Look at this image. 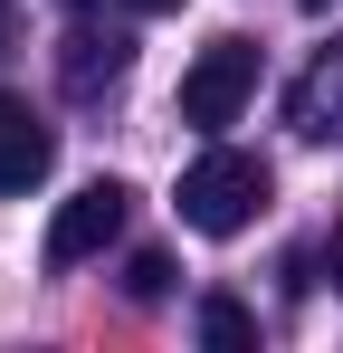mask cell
<instances>
[{"label":"cell","instance_id":"cell-1","mask_svg":"<svg viewBox=\"0 0 343 353\" xmlns=\"http://www.w3.org/2000/svg\"><path fill=\"white\" fill-rule=\"evenodd\" d=\"M267 191H277V181H267V163H258V153L210 143V153L181 172V191H172V201H181V220H191L200 239H238L258 210H267Z\"/></svg>","mask_w":343,"mask_h":353},{"label":"cell","instance_id":"cell-2","mask_svg":"<svg viewBox=\"0 0 343 353\" xmlns=\"http://www.w3.org/2000/svg\"><path fill=\"white\" fill-rule=\"evenodd\" d=\"M248 96H258V39H210L191 58V77H181V124L220 134V124H238Z\"/></svg>","mask_w":343,"mask_h":353},{"label":"cell","instance_id":"cell-3","mask_svg":"<svg viewBox=\"0 0 343 353\" xmlns=\"http://www.w3.org/2000/svg\"><path fill=\"white\" fill-rule=\"evenodd\" d=\"M124 210H134L124 181H86L76 201H57V220H48V268H86V258L124 230Z\"/></svg>","mask_w":343,"mask_h":353},{"label":"cell","instance_id":"cell-4","mask_svg":"<svg viewBox=\"0 0 343 353\" xmlns=\"http://www.w3.org/2000/svg\"><path fill=\"white\" fill-rule=\"evenodd\" d=\"M286 124H295L305 143H343V29H334V48H315V67L295 77Z\"/></svg>","mask_w":343,"mask_h":353},{"label":"cell","instance_id":"cell-5","mask_svg":"<svg viewBox=\"0 0 343 353\" xmlns=\"http://www.w3.org/2000/svg\"><path fill=\"white\" fill-rule=\"evenodd\" d=\"M48 163H57L48 115H29V96H0V191H29V181H48Z\"/></svg>","mask_w":343,"mask_h":353},{"label":"cell","instance_id":"cell-6","mask_svg":"<svg viewBox=\"0 0 343 353\" xmlns=\"http://www.w3.org/2000/svg\"><path fill=\"white\" fill-rule=\"evenodd\" d=\"M124 67H134V39H124V29H86V19H76V29H67V48H57V86H67V96H105Z\"/></svg>","mask_w":343,"mask_h":353},{"label":"cell","instance_id":"cell-7","mask_svg":"<svg viewBox=\"0 0 343 353\" xmlns=\"http://www.w3.org/2000/svg\"><path fill=\"white\" fill-rule=\"evenodd\" d=\"M200 344L210 353H258V315L238 296H200Z\"/></svg>","mask_w":343,"mask_h":353},{"label":"cell","instance_id":"cell-8","mask_svg":"<svg viewBox=\"0 0 343 353\" xmlns=\"http://www.w3.org/2000/svg\"><path fill=\"white\" fill-rule=\"evenodd\" d=\"M124 296H134V305H163V296H172V258H163V248H134V268H124Z\"/></svg>","mask_w":343,"mask_h":353},{"label":"cell","instance_id":"cell-9","mask_svg":"<svg viewBox=\"0 0 343 353\" xmlns=\"http://www.w3.org/2000/svg\"><path fill=\"white\" fill-rule=\"evenodd\" d=\"M324 277L343 287V220H334V239H324Z\"/></svg>","mask_w":343,"mask_h":353},{"label":"cell","instance_id":"cell-10","mask_svg":"<svg viewBox=\"0 0 343 353\" xmlns=\"http://www.w3.org/2000/svg\"><path fill=\"white\" fill-rule=\"evenodd\" d=\"M10 39H19V0H0V58H10Z\"/></svg>","mask_w":343,"mask_h":353},{"label":"cell","instance_id":"cell-11","mask_svg":"<svg viewBox=\"0 0 343 353\" xmlns=\"http://www.w3.org/2000/svg\"><path fill=\"white\" fill-rule=\"evenodd\" d=\"M134 10H181V0H134Z\"/></svg>","mask_w":343,"mask_h":353},{"label":"cell","instance_id":"cell-12","mask_svg":"<svg viewBox=\"0 0 343 353\" xmlns=\"http://www.w3.org/2000/svg\"><path fill=\"white\" fill-rule=\"evenodd\" d=\"M295 10H334V0H295Z\"/></svg>","mask_w":343,"mask_h":353},{"label":"cell","instance_id":"cell-13","mask_svg":"<svg viewBox=\"0 0 343 353\" xmlns=\"http://www.w3.org/2000/svg\"><path fill=\"white\" fill-rule=\"evenodd\" d=\"M67 10H86V0H67Z\"/></svg>","mask_w":343,"mask_h":353}]
</instances>
